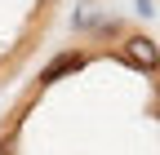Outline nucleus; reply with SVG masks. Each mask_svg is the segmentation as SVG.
I'll return each mask as SVG.
<instances>
[{
  "label": "nucleus",
  "mask_w": 160,
  "mask_h": 155,
  "mask_svg": "<svg viewBox=\"0 0 160 155\" xmlns=\"http://www.w3.org/2000/svg\"><path fill=\"white\" fill-rule=\"evenodd\" d=\"M120 58H125L129 67H138V71H156V67H160V49H156L151 35H125Z\"/></svg>",
  "instance_id": "f257e3e1"
},
{
  "label": "nucleus",
  "mask_w": 160,
  "mask_h": 155,
  "mask_svg": "<svg viewBox=\"0 0 160 155\" xmlns=\"http://www.w3.org/2000/svg\"><path fill=\"white\" fill-rule=\"evenodd\" d=\"M85 67V53H62V58H53V62L40 71V84H53V80H62L67 71H80Z\"/></svg>",
  "instance_id": "f03ea898"
}]
</instances>
